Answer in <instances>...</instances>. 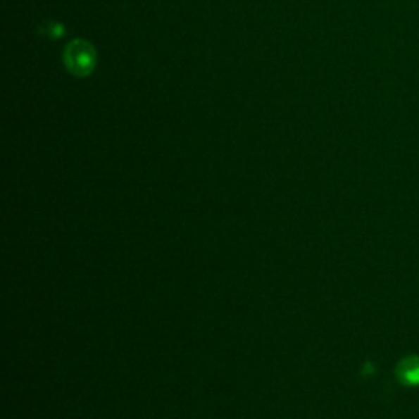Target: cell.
<instances>
[{"label":"cell","mask_w":419,"mask_h":419,"mask_svg":"<svg viewBox=\"0 0 419 419\" xmlns=\"http://www.w3.org/2000/svg\"><path fill=\"white\" fill-rule=\"evenodd\" d=\"M64 64L70 73L85 77L95 68V49L84 39H74L64 49Z\"/></svg>","instance_id":"cell-1"},{"label":"cell","mask_w":419,"mask_h":419,"mask_svg":"<svg viewBox=\"0 0 419 419\" xmlns=\"http://www.w3.org/2000/svg\"><path fill=\"white\" fill-rule=\"evenodd\" d=\"M42 30H43V33L46 35V37H49V38H59L61 35L64 33V28L61 27V25L56 23V22L44 23L43 27H42Z\"/></svg>","instance_id":"cell-2"}]
</instances>
